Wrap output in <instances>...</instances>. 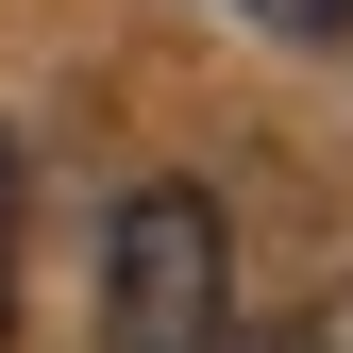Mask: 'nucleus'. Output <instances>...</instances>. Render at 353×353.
Segmentation results:
<instances>
[{
	"label": "nucleus",
	"instance_id": "1",
	"mask_svg": "<svg viewBox=\"0 0 353 353\" xmlns=\"http://www.w3.org/2000/svg\"><path fill=\"white\" fill-rule=\"evenodd\" d=\"M101 320H118V353H202V336H236V219H219V185H135V202H118Z\"/></svg>",
	"mask_w": 353,
	"mask_h": 353
},
{
	"label": "nucleus",
	"instance_id": "2",
	"mask_svg": "<svg viewBox=\"0 0 353 353\" xmlns=\"http://www.w3.org/2000/svg\"><path fill=\"white\" fill-rule=\"evenodd\" d=\"M0 353H17V152H0Z\"/></svg>",
	"mask_w": 353,
	"mask_h": 353
},
{
	"label": "nucleus",
	"instance_id": "3",
	"mask_svg": "<svg viewBox=\"0 0 353 353\" xmlns=\"http://www.w3.org/2000/svg\"><path fill=\"white\" fill-rule=\"evenodd\" d=\"M270 34H353V0H252Z\"/></svg>",
	"mask_w": 353,
	"mask_h": 353
},
{
	"label": "nucleus",
	"instance_id": "4",
	"mask_svg": "<svg viewBox=\"0 0 353 353\" xmlns=\"http://www.w3.org/2000/svg\"><path fill=\"white\" fill-rule=\"evenodd\" d=\"M202 353H286V336H202Z\"/></svg>",
	"mask_w": 353,
	"mask_h": 353
}]
</instances>
